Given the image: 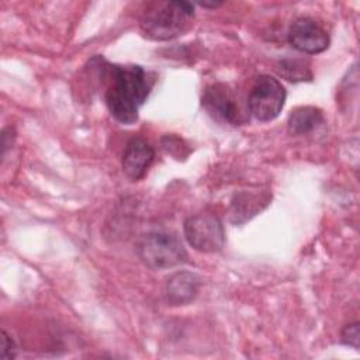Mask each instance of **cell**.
Instances as JSON below:
<instances>
[{
	"instance_id": "obj_5",
	"label": "cell",
	"mask_w": 360,
	"mask_h": 360,
	"mask_svg": "<svg viewBox=\"0 0 360 360\" xmlns=\"http://www.w3.org/2000/svg\"><path fill=\"white\" fill-rule=\"evenodd\" d=\"M201 104L215 121L222 124L242 125L249 118V112L243 108L236 91L224 83L207 86L202 90Z\"/></svg>"
},
{
	"instance_id": "obj_11",
	"label": "cell",
	"mask_w": 360,
	"mask_h": 360,
	"mask_svg": "<svg viewBox=\"0 0 360 360\" xmlns=\"http://www.w3.org/2000/svg\"><path fill=\"white\" fill-rule=\"evenodd\" d=\"M277 72L290 82L312 80L309 63L304 59H283L277 65Z\"/></svg>"
},
{
	"instance_id": "obj_3",
	"label": "cell",
	"mask_w": 360,
	"mask_h": 360,
	"mask_svg": "<svg viewBox=\"0 0 360 360\" xmlns=\"http://www.w3.org/2000/svg\"><path fill=\"white\" fill-rule=\"evenodd\" d=\"M138 256L152 270L176 267L188 262L180 239L172 232H150L138 243Z\"/></svg>"
},
{
	"instance_id": "obj_14",
	"label": "cell",
	"mask_w": 360,
	"mask_h": 360,
	"mask_svg": "<svg viewBox=\"0 0 360 360\" xmlns=\"http://www.w3.org/2000/svg\"><path fill=\"white\" fill-rule=\"evenodd\" d=\"M1 350H0V357L3 360H10L15 357V345L13 342V339L3 330L1 332V345H0Z\"/></svg>"
},
{
	"instance_id": "obj_6",
	"label": "cell",
	"mask_w": 360,
	"mask_h": 360,
	"mask_svg": "<svg viewBox=\"0 0 360 360\" xmlns=\"http://www.w3.org/2000/svg\"><path fill=\"white\" fill-rule=\"evenodd\" d=\"M188 245L202 253H215L224 248L225 231L221 219L210 212L191 215L184 222Z\"/></svg>"
},
{
	"instance_id": "obj_1",
	"label": "cell",
	"mask_w": 360,
	"mask_h": 360,
	"mask_svg": "<svg viewBox=\"0 0 360 360\" xmlns=\"http://www.w3.org/2000/svg\"><path fill=\"white\" fill-rule=\"evenodd\" d=\"M107 77L105 104L111 115L121 124H134L155 84V76L139 65H108Z\"/></svg>"
},
{
	"instance_id": "obj_4",
	"label": "cell",
	"mask_w": 360,
	"mask_h": 360,
	"mask_svg": "<svg viewBox=\"0 0 360 360\" xmlns=\"http://www.w3.org/2000/svg\"><path fill=\"white\" fill-rule=\"evenodd\" d=\"M285 103V90L283 84L270 75L259 76L248 97V110L257 121L269 122L278 117Z\"/></svg>"
},
{
	"instance_id": "obj_8",
	"label": "cell",
	"mask_w": 360,
	"mask_h": 360,
	"mask_svg": "<svg viewBox=\"0 0 360 360\" xmlns=\"http://www.w3.org/2000/svg\"><path fill=\"white\" fill-rule=\"evenodd\" d=\"M153 159V148L142 138H132L127 142L122 153V170L131 180H141L148 173Z\"/></svg>"
},
{
	"instance_id": "obj_2",
	"label": "cell",
	"mask_w": 360,
	"mask_h": 360,
	"mask_svg": "<svg viewBox=\"0 0 360 360\" xmlns=\"http://www.w3.org/2000/svg\"><path fill=\"white\" fill-rule=\"evenodd\" d=\"M194 20L190 1H156L146 7L139 20L142 34L153 41H169L186 34Z\"/></svg>"
},
{
	"instance_id": "obj_10",
	"label": "cell",
	"mask_w": 360,
	"mask_h": 360,
	"mask_svg": "<svg viewBox=\"0 0 360 360\" xmlns=\"http://www.w3.org/2000/svg\"><path fill=\"white\" fill-rule=\"evenodd\" d=\"M323 122V114L312 105H302L291 111L287 128L291 135H305L318 128Z\"/></svg>"
},
{
	"instance_id": "obj_15",
	"label": "cell",
	"mask_w": 360,
	"mask_h": 360,
	"mask_svg": "<svg viewBox=\"0 0 360 360\" xmlns=\"http://www.w3.org/2000/svg\"><path fill=\"white\" fill-rule=\"evenodd\" d=\"M222 3H200L201 7H207V8H215V7H219Z\"/></svg>"
},
{
	"instance_id": "obj_12",
	"label": "cell",
	"mask_w": 360,
	"mask_h": 360,
	"mask_svg": "<svg viewBox=\"0 0 360 360\" xmlns=\"http://www.w3.org/2000/svg\"><path fill=\"white\" fill-rule=\"evenodd\" d=\"M257 201H260V198L253 197V195H239L236 197V202H233V215H235V221H238V218L240 215H245L243 221L249 219L252 215H255L257 211H260V207H257Z\"/></svg>"
},
{
	"instance_id": "obj_7",
	"label": "cell",
	"mask_w": 360,
	"mask_h": 360,
	"mask_svg": "<svg viewBox=\"0 0 360 360\" xmlns=\"http://www.w3.org/2000/svg\"><path fill=\"white\" fill-rule=\"evenodd\" d=\"M290 45L307 55H316L329 46V35L326 30L311 17L295 20L288 31Z\"/></svg>"
},
{
	"instance_id": "obj_9",
	"label": "cell",
	"mask_w": 360,
	"mask_h": 360,
	"mask_svg": "<svg viewBox=\"0 0 360 360\" xmlns=\"http://www.w3.org/2000/svg\"><path fill=\"white\" fill-rule=\"evenodd\" d=\"M200 287L201 278L195 273L176 271L165 283V298L170 305H187L195 300Z\"/></svg>"
},
{
	"instance_id": "obj_13",
	"label": "cell",
	"mask_w": 360,
	"mask_h": 360,
	"mask_svg": "<svg viewBox=\"0 0 360 360\" xmlns=\"http://www.w3.org/2000/svg\"><path fill=\"white\" fill-rule=\"evenodd\" d=\"M340 340L343 345L352 346L353 349L359 350V342H360V329L359 322H352L346 325L340 332Z\"/></svg>"
}]
</instances>
